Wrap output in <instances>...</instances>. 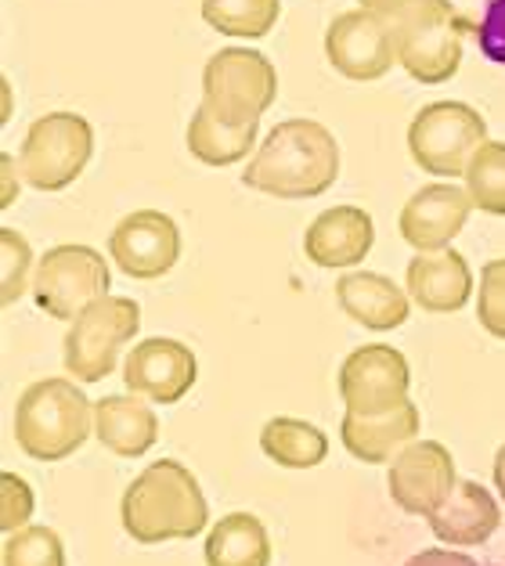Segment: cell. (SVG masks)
<instances>
[{"instance_id":"1f68e13d","label":"cell","mask_w":505,"mask_h":566,"mask_svg":"<svg viewBox=\"0 0 505 566\" xmlns=\"http://www.w3.org/2000/svg\"><path fill=\"white\" fill-rule=\"evenodd\" d=\"M404 566H481L473 556H462L455 548H427L412 556Z\"/></svg>"},{"instance_id":"5b68a950","label":"cell","mask_w":505,"mask_h":566,"mask_svg":"<svg viewBox=\"0 0 505 566\" xmlns=\"http://www.w3.org/2000/svg\"><path fill=\"white\" fill-rule=\"evenodd\" d=\"M278 98V73L261 51L224 48L202 69V108L231 127L261 123Z\"/></svg>"},{"instance_id":"4fadbf2b","label":"cell","mask_w":505,"mask_h":566,"mask_svg":"<svg viewBox=\"0 0 505 566\" xmlns=\"http://www.w3.org/2000/svg\"><path fill=\"white\" fill-rule=\"evenodd\" d=\"M108 253H113L116 268L127 279L152 282L170 274L177 260H181V231L167 213L138 210L123 217L116 231L108 234Z\"/></svg>"},{"instance_id":"d6a6232c","label":"cell","mask_w":505,"mask_h":566,"mask_svg":"<svg viewBox=\"0 0 505 566\" xmlns=\"http://www.w3.org/2000/svg\"><path fill=\"white\" fill-rule=\"evenodd\" d=\"M412 4H422V0H361V8L376 11V15H383V19H398L401 11H408Z\"/></svg>"},{"instance_id":"d4e9b609","label":"cell","mask_w":505,"mask_h":566,"mask_svg":"<svg viewBox=\"0 0 505 566\" xmlns=\"http://www.w3.org/2000/svg\"><path fill=\"white\" fill-rule=\"evenodd\" d=\"M282 0H202V19L210 30L239 40H261L275 30Z\"/></svg>"},{"instance_id":"cb8c5ba5","label":"cell","mask_w":505,"mask_h":566,"mask_svg":"<svg viewBox=\"0 0 505 566\" xmlns=\"http://www.w3.org/2000/svg\"><path fill=\"white\" fill-rule=\"evenodd\" d=\"M261 448L275 465L282 469H314L329 454V437H325L314 422L278 416L264 422L261 430Z\"/></svg>"},{"instance_id":"7a4b0ae2","label":"cell","mask_w":505,"mask_h":566,"mask_svg":"<svg viewBox=\"0 0 505 566\" xmlns=\"http://www.w3.org/2000/svg\"><path fill=\"white\" fill-rule=\"evenodd\" d=\"M119 520L138 545L185 542L207 531L210 505L192 469L177 459H159L123 491Z\"/></svg>"},{"instance_id":"603a6c76","label":"cell","mask_w":505,"mask_h":566,"mask_svg":"<svg viewBox=\"0 0 505 566\" xmlns=\"http://www.w3.org/2000/svg\"><path fill=\"white\" fill-rule=\"evenodd\" d=\"M256 130L261 123H250V127H231V123L217 119L210 108H196L192 123H188V151L207 163V167H231V163L245 159L256 145Z\"/></svg>"},{"instance_id":"484cf974","label":"cell","mask_w":505,"mask_h":566,"mask_svg":"<svg viewBox=\"0 0 505 566\" xmlns=\"http://www.w3.org/2000/svg\"><path fill=\"white\" fill-rule=\"evenodd\" d=\"M466 191L481 213L505 217V142H484L466 170Z\"/></svg>"},{"instance_id":"f546056e","label":"cell","mask_w":505,"mask_h":566,"mask_svg":"<svg viewBox=\"0 0 505 566\" xmlns=\"http://www.w3.org/2000/svg\"><path fill=\"white\" fill-rule=\"evenodd\" d=\"M33 488L19 473H0V527L4 534L25 531V523L33 516Z\"/></svg>"},{"instance_id":"8992f818","label":"cell","mask_w":505,"mask_h":566,"mask_svg":"<svg viewBox=\"0 0 505 566\" xmlns=\"http://www.w3.org/2000/svg\"><path fill=\"white\" fill-rule=\"evenodd\" d=\"M487 142V123L466 102H433L419 108L408 127V151L415 167L433 177H466L476 148Z\"/></svg>"},{"instance_id":"277c9868","label":"cell","mask_w":505,"mask_h":566,"mask_svg":"<svg viewBox=\"0 0 505 566\" xmlns=\"http://www.w3.org/2000/svg\"><path fill=\"white\" fill-rule=\"evenodd\" d=\"M390 22L398 36V62L419 84L452 80L462 65V40L466 33H476V25L452 0H422Z\"/></svg>"},{"instance_id":"83f0119b","label":"cell","mask_w":505,"mask_h":566,"mask_svg":"<svg viewBox=\"0 0 505 566\" xmlns=\"http://www.w3.org/2000/svg\"><path fill=\"white\" fill-rule=\"evenodd\" d=\"M0 264H4L0 268V303L11 307V303L22 300L33 271V250L19 231L11 228L0 231Z\"/></svg>"},{"instance_id":"3957f363","label":"cell","mask_w":505,"mask_h":566,"mask_svg":"<svg viewBox=\"0 0 505 566\" xmlns=\"http://www.w3.org/2000/svg\"><path fill=\"white\" fill-rule=\"evenodd\" d=\"M94 433V405L73 379L30 382L15 408V440L36 462H62Z\"/></svg>"},{"instance_id":"2e32d148","label":"cell","mask_w":505,"mask_h":566,"mask_svg":"<svg viewBox=\"0 0 505 566\" xmlns=\"http://www.w3.org/2000/svg\"><path fill=\"white\" fill-rule=\"evenodd\" d=\"M376 224L361 206H333L311 220L304 234V253L314 268L339 271L358 268L361 260L372 253Z\"/></svg>"},{"instance_id":"9a60e30c","label":"cell","mask_w":505,"mask_h":566,"mask_svg":"<svg viewBox=\"0 0 505 566\" xmlns=\"http://www.w3.org/2000/svg\"><path fill=\"white\" fill-rule=\"evenodd\" d=\"M473 199L466 188L436 181L419 188L401 210V239L415 253H441L452 250V239L466 228Z\"/></svg>"},{"instance_id":"5bb4252c","label":"cell","mask_w":505,"mask_h":566,"mask_svg":"<svg viewBox=\"0 0 505 566\" xmlns=\"http://www.w3.org/2000/svg\"><path fill=\"white\" fill-rule=\"evenodd\" d=\"M199 379V361L192 347L181 339H145L130 350L123 365V382L130 394L156 400V405H177Z\"/></svg>"},{"instance_id":"4dcf8cb0","label":"cell","mask_w":505,"mask_h":566,"mask_svg":"<svg viewBox=\"0 0 505 566\" xmlns=\"http://www.w3.org/2000/svg\"><path fill=\"white\" fill-rule=\"evenodd\" d=\"M476 44L484 59L505 65V0H484V15L476 22Z\"/></svg>"},{"instance_id":"836d02e7","label":"cell","mask_w":505,"mask_h":566,"mask_svg":"<svg viewBox=\"0 0 505 566\" xmlns=\"http://www.w3.org/2000/svg\"><path fill=\"white\" fill-rule=\"evenodd\" d=\"M495 488H498V494L505 499V444L495 454Z\"/></svg>"},{"instance_id":"d6986e66","label":"cell","mask_w":505,"mask_h":566,"mask_svg":"<svg viewBox=\"0 0 505 566\" xmlns=\"http://www.w3.org/2000/svg\"><path fill=\"white\" fill-rule=\"evenodd\" d=\"M419 422V408L408 400V405L383 411V416H350L347 411L344 422H339V437L358 462L383 465L398 459L408 444H415Z\"/></svg>"},{"instance_id":"ba28073f","label":"cell","mask_w":505,"mask_h":566,"mask_svg":"<svg viewBox=\"0 0 505 566\" xmlns=\"http://www.w3.org/2000/svg\"><path fill=\"white\" fill-rule=\"evenodd\" d=\"M94 156V130L76 113H48L25 134L19 151L22 181L36 191L70 188Z\"/></svg>"},{"instance_id":"ffe728a7","label":"cell","mask_w":505,"mask_h":566,"mask_svg":"<svg viewBox=\"0 0 505 566\" xmlns=\"http://www.w3.org/2000/svg\"><path fill=\"white\" fill-rule=\"evenodd\" d=\"M498 523H502V509L491 499V491L481 488L476 480H459L452 499L430 516V531L436 542L470 548V545H484L498 531Z\"/></svg>"},{"instance_id":"52a82bcc","label":"cell","mask_w":505,"mask_h":566,"mask_svg":"<svg viewBox=\"0 0 505 566\" xmlns=\"http://www.w3.org/2000/svg\"><path fill=\"white\" fill-rule=\"evenodd\" d=\"M141 328V307L130 296H105L76 317L65 333L62 365L76 382H102L113 376L119 347Z\"/></svg>"},{"instance_id":"8fae6325","label":"cell","mask_w":505,"mask_h":566,"mask_svg":"<svg viewBox=\"0 0 505 566\" xmlns=\"http://www.w3.org/2000/svg\"><path fill=\"white\" fill-rule=\"evenodd\" d=\"M408 386H412V368L404 354L387 343L358 347L339 368V397L350 416H383L408 405Z\"/></svg>"},{"instance_id":"4316f807","label":"cell","mask_w":505,"mask_h":566,"mask_svg":"<svg viewBox=\"0 0 505 566\" xmlns=\"http://www.w3.org/2000/svg\"><path fill=\"white\" fill-rule=\"evenodd\" d=\"M4 566H65V545L51 527H25L8 534Z\"/></svg>"},{"instance_id":"30bf717a","label":"cell","mask_w":505,"mask_h":566,"mask_svg":"<svg viewBox=\"0 0 505 566\" xmlns=\"http://www.w3.org/2000/svg\"><path fill=\"white\" fill-rule=\"evenodd\" d=\"M325 59L347 80H379L398 62V36L393 22L368 8H354L336 15L325 30Z\"/></svg>"},{"instance_id":"f1b7e54d","label":"cell","mask_w":505,"mask_h":566,"mask_svg":"<svg viewBox=\"0 0 505 566\" xmlns=\"http://www.w3.org/2000/svg\"><path fill=\"white\" fill-rule=\"evenodd\" d=\"M476 317L495 339H505V256L487 260L476 293Z\"/></svg>"},{"instance_id":"6da1fadb","label":"cell","mask_w":505,"mask_h":566,"mask_svg":"<svg viewBox=\"0 0 505 566\" xmlns=\"http://www.w3.org/2000/svg\"><path fill=\"white\" fill-rule=\"evenodd\" d=\"M339 177V145L318 119H285L245 163L242 185L275 199H314Z\"/></svg>"},{"instance_id":"7402d4cb","label":"cell","mask_w":505,"mask_h":566,"mask_svg":"<svg viewBox=\"0 0 505 566\" xmlns=\"http://www.w3.org/2000/svg\"><path fill=\"white\" fill-rule=\"evenodd\" d=\"M207 566H271L267 527L253 513H228L207 534Z\"/></svg>"},{"instance_id":"ac0fdd59","label":"cell","mask_w":505,"mask_h":566,"mask_svg":"<svg viewBox=\"0 0 505 566\" xmlns=\"http://www.w3.org/2000/svg\"><path fill=\"white\" fill-rule=\"evenodd\" d=\"M336 300L350 322L372 328V333H393L408 322V311H412V296L376 271H347L336 282Z\"/></svg>"},{"instance_id":"9c48e42d","label":"cell","mask_w":505,"mask_h":566,"mask_svg":"<svg viewBox=\"0 0 505 566\" xmlns=\"http://www.w3.org/2000/svg\"><path fill=\"white\" fill-rule=\"evenodd\" d=\"M113 274L98 250L91 245H54L33 271V300L48 317L76 322L91 303L108 296Z\"/></svg>"},{"instance_id":"44dd1931","label":"cell","mask_w":505,"mask_h":566,"mask_svg":"<svg viewBox=\"0 0 505 566\" xmlns=\"http://www.w3.org/2000/svg\"><path fill=\"white\" fill-rule=\"evenodd\" d=\"M94 437L119 459H141L159 440V416L138 394H113L94 405Z\"/></svg>"},{"instance_id":"7c38bea8","label":"cell","mask_w":505,"mask_h":566,"mask_svg":"<svg viewBox=\"0 0 505 566\" xmlns=\"http://www.w3.org/2000/svg\"><path fill=\"white\" fill-rule=\"evenodd\" d=\"M390 499L404 509L408 516H433L459 488L455 476V459L452 451L436 440H415L408 444L398 459L390 462L387 473Z\"/></svg>"},{"instance_id":"e0dca14e","label":"cell","mask_w":505,"mask_h":566,"mask_svg":"<svg viewBox=\"0 0 505 566\" xmlns=\"http://www.w3.org/2000/svg\"><path fill=\"white\" fill-rule=\"evenodd\" d=\"M408 296L430 314H455L473 296V271L466 256L455 250L415 253L404 274Z\"/></svg>"}]
</instances>
